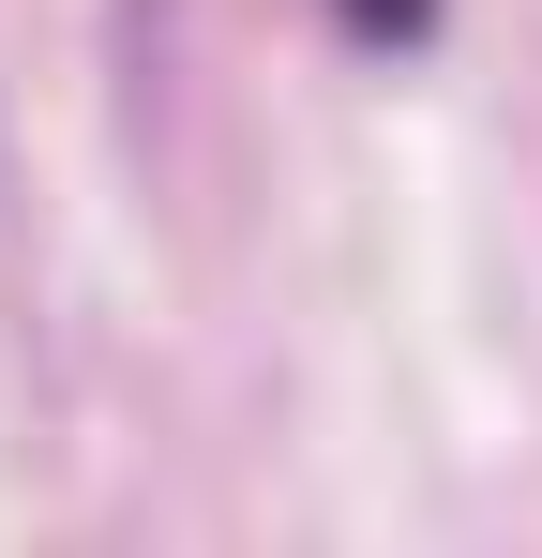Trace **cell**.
<instances>
[{"mask_svg": "<svg viewBox=\"0 0 542 558\" xmlns=\"http://www.w3.org/2000/svg\"><path fill=\"white\" fill-rule=\"evenodd\" d=\"M332 15H347L361 46H422V31H438V0H332Z\"/></svg>", "mask_w": 542, "mask_h": 558, "instance_id": "6da1fadb", "label": "cell"}]
</instances>
